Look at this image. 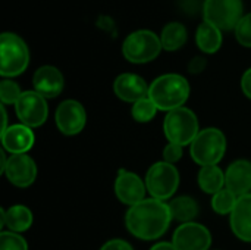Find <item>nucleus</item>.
Listing matches in <instances>:
<instances>
[{
    "mask_svg": "<svg viewBox=\"0 0 251 250\" xmlns=\"http://www.w3.org/2000/svg\"><path fill=\"white\" fill-rule=\"evenodd\" d=\"M172 221L169 205L159 199H144L131 206L125 215L126 230L140 240H156L162 237Z\"/></svg>",
    "mask_w": 251,
    "mask_h": 250,
    "instance_id": "f257e3e1",
    "label": "nucleus"
},
{
    "mask_svg": "<svg viewBox=\"0 0 251 250\" xmlns=\"http://www.w3.org/2000/svg\"><path fill=\"white\" fill-rule=\"evenodd\" d=\"M149 97L159 111L171 112L178 108H184L190 97V84L182 75L165 74L150 84Z\"/></svg>",
    "mask_w": 251,
    "mask_h": 250,
    "instance_id": "f03ea898",
    "label": "nucleus"
},
{
    "mask_svg": "<svg viewBox=\"0 0 251 250\" xmlns=\"http://www.w3.org/2000/svg\"><path fill=\"white\" fill-rule=\"evenodd\" d=\"M190 153L196 164L201 167L218 165L226 152V137L218 128H204L190 144Z\"/></svg>",
    "mask_w": 251,
    "mask_h": 250,
    "instance_id": "7ed1b4c3",
    "label": "nucleus"
},
{
    "mask_svg": "<svg viewBox=\"0 0 251 250\" xmlns=\"http://www.w3.org/2000/svg\"><path fill=\"white\" fill-rule=\"evenodd\" d=\"M29 63V50L25 41L13 34L3 32L0 35V74L12 78L22 74Z\"/></svg>",
    "mask_w": 251,
    "mask_h": 250,
    "instance_id": "20e7f679",
    "label": "nucleus"
},
{
    "mask_svg": "<svg viewBox=\"0 0 251 250\" xmlns=\"http://www.w3.org/2000/svg\"><path fill=\"white\" fill-rule=\"evenodd\" d=\"M163 131L169 143L187 146L191 144L200 133L199 119L191 109L178 108L168 112L163 122Z\"/></svg>",
    "mask_w": 251,
    "mask_h": 250,
    "instance_id": "39448f33",
    "label": "nucleus"
},
{
    "mask_svg": "<svg viewBox=\"0 0 251 250\" xmlns=\"http://www.w3.org/2000/svg\"><path fill=\"white\" fill-rule=\"evenodd\" d=\"M160 37L150 29H138L129 34L124 44L122 53L131 63H147L154 60L162 50Z\"/></svg>",
    "mask_w": 251,
    "mask_h": 250,
    "instance_id": "423d86ee",
    "label": "nucleus"
},
{
    "mask_svg": "<svg viewBox=\"0 0 251 250\" xmlns=\"http://www.w3.org/2000/svg\"><path fill=\"white\" fill-rule=\"evenodd\" d=\"M146 187L153 199L168 200L179 187V172L175 165L165 161L153 164L146 174Z\"/></svg>",
    "mask_w": 251,
    "mask_h": 250,
    "instance_id": "0eeeda50",
    "label": "nucleus"
},
{
    "mask_svg": "<svg viewBox=\"0 0 251 250\" xmlns=\"http://www.w3.org/2000/svg\"><path fill=\"white\" fill-rule=\"evenodd\" d=\"M204 21L215 25L221 31H231L237 28L243 15L241 0H204L203 3Z\"/></svg>",
    "mask_w": 251,
    "mask_h": 250,
    "instance_id": "6e6552de",
    "label": "nucleus"
},
{
    "mask_svg": "<svg viewBox=\"0 0 251 250\" xmlns=\"http://www.w3.org/2000/svg\"><path fill=\"white\" fill-rule=\"evenodd\" d=\"M15 112L21 124L37 128L41 127L49 116V105L46 97L38 94L35 90L22 91L19 100L15 105Z\"/></svg>",
    "mask_w": 251,
    "mask_h": 250,
    "instance_id": "1a4fd4ad",
    "label": "nucleus"
},
{
    "mask_svg": "<svg viewBox=\"0 0 251 250\" xmlns=\"http://www.w3.org/2000/svg\"><path fill=\"white\" fill-rule=\"evenodd\" d=\"M54 122L62 134L76 136L85 128L87 112L79 102L63 100L54 112Z\"/></svg>",
    "mask_w": 251,
    "mask_h": 250,
    "instance_id": "9d476101",
    "label": "nucleus"
},
{
    "mask_svg": "<svg viewBox=\"0 0 251 250\" xmlns=\"http://www.w3.org/2000/svg\"><path fill=\"white\" fill-rule=\"evenodd\" d=\"M172 245L176 250H209L212 234L199 222H185L175 230Z\"/></svg>",
    "mask_w": 251,
    "mask_h": 250,
    "instance_id": "9b49d317",
    "label": "nucleus"
},
{
    "mask_svg": "<svg viewBox=\"0 0 251 250\" xmlns=\"http://www.w3.org/2000/svg\"><path fill=\"white\" fill-rule=\"evenodd\" d=\"M3 174L6 175L10 184L25 189V187H29L37 178V164L26 153L10 155L7 158Z\"/></svg>",
    "mask_w": 251,
    "mask_h": 250,
    "instance_id": "f8f14e48",
    "label": "nucleus"
},
{
    "mask_svg": "<svg viewBox=\"0 0 251 250\" xmlns=\"http://www.w3.org/2000/svg\"><path fill=\"white\" fill-rule=\"evenodd\" d=\"M146 181H143L137 174L121 169L115 181L116 197L129 208L143 202L146 196Z\"/></svg>",
    "mask_w": 251,
    "mask_h": 250,
    "instance_id": "ddd939ff",
    "label": "nucleus"
},
{
    "mask_svg": "<svg viewBox=\"0 0 251 250\" xmlns=\"http://www.w3.org/2000/svg\"><path fill=\"white\" fill-rule=\"evenodd\" d=\"M149 90L150 85H147L144 78L137 74H121L113 83V91L118 99L128 103H137L138 100L149 97Z\"/></svg>",
    "mask_w": 251,
    "mask_h": 250,
    "instance_id": "4468645a",
    "label": "nucleus"
},
{
    "mask_svg": "<svg viewBox=\"0 0 251 250\" xmlns=\"http://www.w3.org/2000/svg\"><path fill=\"white\" fill-rule=\"evenodd\" d=\"M35 143V136L32 128L16 124L9 125L4 131H1V144L3 149L10 155H24L32 149Z\"/></svg>",
    "mask_w": 251,
    "mask_h": 250,
    "instance_id": "2eb2a0df",
    "label": "nucleus"
},
{
    "mask_svg": "<svg viewBox=\"0 0 251 250\" xmlns=\"http://www.w3.org/2000/svg\"><path fill=\"white\" fill-rule=\"evenodd\" d=\"M65 80L62 72L51 65L40 66L32 77L34 90L46 99H53L59 96L63 90Z\"/></svg>",
    "mask_w": 251,
    "mask_h": 250,
    "instance_id": "dca6fc26",
    "label": "nucleus"
},
{
    "mask_svg": "<svg viewBox=\"0 0 251 250\" xmlns=\"http://www.w3.org/2000/svg\"><path fill=\"white\" fill-rule=\"evenodd\" d=\"M225 187L237 197L249 194L251 190V162L240 159L232 162L225 172Z\"/></svg>",
    "mask_w": 251,
    "mask_h": 250,
    "instance_id": "f3484780",
    "label": "nucleus"
},
{
    "mask_svg": "<svg viewBox=\"0 0 251 250\" xmlns=\"http://www.w3.org/2000/svg\"><path fill=\"white\" fill-rule=\"evenodd\" d=\"M229 224L235 237L251 243V193L238 197L237 205L229 215Z\"/></svg>",
    "mask_w": 251,
    "mask_h": 250,
    "instance_id": "a211bd4d",
    "label": "nucleus"
},
{
    "mask_svg": "<svg viewBox=\"0 0 251 250\" xmlns=\"http://www.w3.org/2000/svg\"><path fill=\"white\" fill-rule=\"evenodd\" d=\"M32 212L24 205H15L1 209V224L12 233H24L32 225Z\"/></svg>",
    "mask_w": 251,
    "mask_h": 250,
    "instance_id": "6ab92c4d",
    "label": "nucleus"
},
{
    "mask_svg": "<svg viewBox=\"0 0 251 250\" xmlns=\"http://www.w3.org/2000/svg\"><path fill=\"white\" fill-rule=\"evenodd\" d=\"M197 47L207 55L216 53L222 46V31L209 22H201L196 32Z\"/></svg>",
    "mask_w": 251,
    "mask_h": 250,
    "instance_id": "aec40b11",
    "label": "nucleus"
},
{
    "mask_svg": "<svg viewBox=\"0 0 251 250\" xmlns=\"http://www.w3.org/2000/svg\"><path fill=\"white\" fill-rule=\"evenodd\" d=\"M225 172L218 165L201 167V169L199 171V186L204 193L213 196L225 189Z\"/></svg>",
    "mask_w": 251,
    "mask_h": 250,
    "instance_id": "412c9836",
    "label": "nucleus"
},
{
    "mask_svg": "<svg viewBox=\"0 0 251 250\" xmlns=\"http://www.w3.org/2000/svg\"><path fill=\"white\" fill-rule=\"evenodd\" d=\"M171 209L172 220L179 221L182 224L193 222V220L199 215V205L190 196H179L168 203Z\"/></svg>",
    "mask_w": 251,
    "mask_h": 250,
    "instance_id": "4be33fe9",
    "label": "nucleus"
},
{
    "mask_svg": "<svg viewBox=\"0 0 251 250\" xmlns=\"http://www.w3.org/2000/svg\"><path fill=\"white\" fill-rule=\"evenodd\" d=\"M160 41L165 50L168 52L178 50L187 41V28L181 22H171L162 29Z\"/></svg>",
    "mask_w": 251,
    "mask_h": 250,
    "instance_id": "5701e85b",
    "label": "nucleus"
},
{
    "mask_svg": "<svg viewBox=\"0 0 251 250\" xmlns=\"http://www.w3.org/2000/svg\"><path fill=\"white\" fill-rule=\"evenodd\" d=\"M238 197L228 190L226 187L222 189L221 192H218L216 194H213L212 197V209L218 214V215H231V212L234 211L235 205H237Z\"/></svg>",
    "mask_w": 251,
    "mask_h": 250,
    "instance_id": "b1692460",
    "label": "nucleus"
},
{
    "mask_svg": "<svg viewBox=\"0 0 251 250\" xmlns=\"http://www.w3.org/2000/svg\"><path fill=\"white\" fill-rule=\"evenodd\" d=\"M157 106L153 103V100L150 97H146V99H141L138 100L137 103L132 105V109H131V113H132V118L137 121V122H149L151 121L156 113H157Z\"/></svg>",
    "mask_w": 251,
    "mask_h": 250,
    "instance_id": "393cba45",
    "label": "nucleus"
},
{
    "mask_svg": "<svg viewBox=\"0 0 251 250\" xmlns=\"http://www.w3.org/2000/svg\"><path fill=\"white\" fill-rule=\"evenodd\" d=\"M21 94H22V91H21L19 85L15 81L4 78L0 83V100H1V105H4V106L6 105H16Z\"/></svg>",
    "mask_w": 251,
    "mask_h": 250,
    "instance_id": "a878e982",
    "label": "nucleus"
},
{
    "mask_svg": "<svg viewBox=\"0 0 251 250\" xmlns=\"http://www.w3.org/2000/svg\"><path fill=\"white\" fill-rule=\"evenodd\" d=\"M0 250H28V243L18 233L1 231L0 233Z\"/></svg>",
    "mask_w": 251,
    "mask_h": 250,
    "instance_id": "bb28decb",
    "label": "nucleus"
},
{
    "mask_svg": "<svg viewBox=\"0 0 251 250\" xmlns=\"http://www.w3.org/2000/svg\"><path fill=\"white\" fill-rule=\"evenodd\" d=\"M235 37L241 46L251 47V13H247L241 18L235 28Z\"/></svg>",
    "mask_w": 251,
    "mask_h": 250,
    "instance_id": "cd10ccee",
    "label": "nucleus"
},
{
    "mask_svg": "<svg viewBox=\"0 0 251 250\" xmlns=\"http://www.w3.org/2000/svg\"><path fill=\"white\" fill-rule=\"evenodd\" d=\"M184 146L175 144V143H168V146L163 149V161L168 164H176L182 158Z\"/></svg>",
    "mask_w": 251,
    "mask_h": 250,
    "instance_id": "c85d7f7f",
    "label": "nucleus"
},
{
    "mask_svg": "<svg viewBox=\"0 0 251 250\" xmlns=\"http://www.w3.org/2000/svg\"><path fill=\"white\" fill-rule=\"evenodd\" d=\"M100 250H134V249H132V246H131L128 242L121 240V239H113V240H109L107 243H104Z\"/></svg>",
    "mask_w": 251,
    "mask_h": 250,
    "instance_id": "c756f323",
    "label": "nucleus"
},
{
    "mask_svg": "<svg viewBox=\"0 0 251 250\" xmlns=\"http://www.w3.org/2000/svg\"><path fill=\"white\" fill-rule=\"evenodd\" d=\"M206 65H207V62H206V59H204L203 56H196V57H193V59L190 60V63H188V71H190L191 74H200V72L204 71Z\"/></svg>",
    "mask_w": 251,
    "mask_h": 250,
    "instance_id": "7c9ffc66",
    "label": "nucleus"
},
{
    "mask_svg": "<svg viewBox=\"0 0 251 250\" xmlns=\"http://www.w3.org/2000/svg\"><path fill=\"white\" fill-rule=\"evenodd\" d=\"M179 6L185 13H196L200 7V1L199 0H179Z\"/></svg>",
    "mask_w": 251,
    "mask_h": 250,
    "instance_id": "2f4dec72",
    "label": "nucleus"
},
{
    "mask_svg": "<svg viewBox=\"0 0 251 250\" xmlns=\"http://www.w3.org/2000/svg\"><path fill=\"white\" fill-rule=\"evenodd\" d=\"M241 88H243V93L251 100V68L244 72L241 78Z\"/></svg>",
    "mask_w": 251,
    "mask_h": 250,
    "instance_id": "473e14b6",
    "label": "nucleus"
},
{
    "mask_svg": "<svg viewBox=\"0 0 251 250\" xmlns=\"http://www.w3.org/2000/svg\"><path fill=\"white\" fill-rule=\"evenodd\" d=\"M150 250H176V249H175V246L172 245V242H171V243L162 242V243L154 245V246H153Z\"/></svg>",
    "mask_w": 251,
    "mask_h": 250,
    "instance_id": "72a5a7b5",
    "label": "nucleus"
},
{
    "mask_svg": "<svg viewBox=\"0 0 251 250\" xmlns=\"http://www.w3.org/2000/svg\"><path fill=\"white\" fill-rule=\"evenodd\" d=\"M1 115H3V119H1V131H4L9 125H7V113H6V106L1 105Z\"/></svg>",
    "mask_w": 251,
    "mask_h": 250,
    "instance_id": "f704fd0d",
    "label": "nucleus"
}]
</instances>
